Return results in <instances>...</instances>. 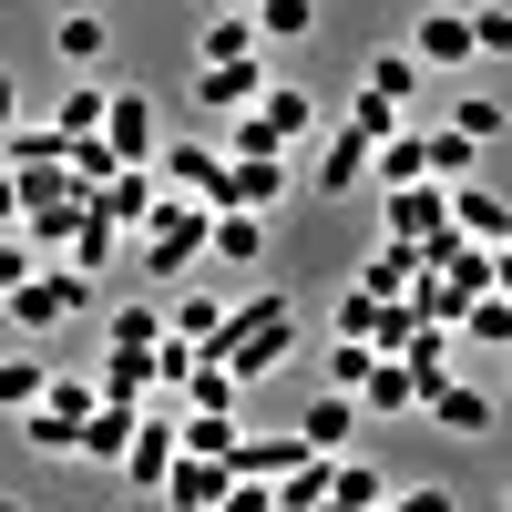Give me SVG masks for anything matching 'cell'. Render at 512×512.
Segmentation results:
<instances>
[{
  "mask_svg": "<svg viewBox=\"0 0 512 512\" xmlns=\"http://www.w3.org/2000/svg\"><path fill=\"white\" fill-rule=\"evenodd\" d=\"M318 134V93H297V82H267L246 113H226V154H297Z\"/></svg>",
  "mask_w": 512,
  "mask_h": 512,
  "instance_id": "obj_2",
  "label": "cell"
},
{
  "mask_svg": "<svg viewBox=\"0 0 512 512\" xmlns=\"http://www.w3.org/2000/svg\"><path fill=\"white\" fill-rule=\"evenodd\" d=\"M451 338H472V349H512V297H502V287H482L472 308L451 318Z\"/></svg>",
  "mask_w": 512,
  "mask_h": 512,
  "instance_id": "obj_28",
  "label": "cell"
},
{
  "mask_svg": "<svg viewBox=\"0 0 512 512\" xmlns=\"http://www.w3.org/2000/svg\"><path fill=\"white\" fill-rule=\"evenodd\" d=\"M0 512H31V502H21V492H0Z\"/></svg>",
  "mask_w": 512,
  "mask_h": 512,
  "instance_id": "obj_46",
  "label": "cell"
},
{
  "mask_svg": "<svg viewBox=\"0 0 512 512\" xmlns=\"http://www.w3.org/2000/svg\"><path fill=\"white\" fill-rule=\"evenodd\" d=\"M205 256H216V267H256V256H267V216H246V205H216V226H205Z\"/></svg>",
  "mask_w": 512,
  "mask_h": 512,
  "instance_id": "obj_20",
  "label": "cell"
},
{
  "mask_svg": "<svg viewBox=\"0 0 512 512\" xmlns=\"http://www.w3.org/2000/svg\"><path fill=\"white\" fill-rule=\"evenodd\" d=\"M41 379H52V369H41L31 349H11V359H0V410H11V420H21V410L41 400Z\"/></svg>",
  "mask_w": 512,
  "mask_h": 512,
  "instance_id": "obj_35",
  "label": "cell"
},
{
  "mask_svg": "<svg viewBox=\"0 0 512 512\" xmlns=\"http://www.w3.org/2000/svg\"><path fill=\"white\" fill-rule=\"evenodd\" d=\"M472 52H482V62H512V11H502V0L472 11Z\"/></svg>",
  "mask_w": 512,
  "mask_h": 512,
  "instance_id": "obj_37",
  "label": "cell"
},
{
  "mask_svg": "<svg viewBox=\"0 0 512 512\" xmlns=\"http://www.w3.org/2000/svg\"><path fill=\"white\" fill-rule=\"evenodd\" d=\"M0 164H11V175H41V164H72V144L52 123H11V134H0Z\"/></svg>",
  "mask_w": 512,
  "mask_h": 512,
  "instance_id": "obj_26",
  "label": "cell"
},
{
  "mask_svg": "<svg viewBox=\"0 0 512 512\" xmlns=\"http://www.w3.org/2000/svg\"><path fill=\"white\" fill-rule=\"evenodd\" d=\"M318 195H359L369 185V134H359V123H338V134L318 144V175H308Z\"/></svg>",
  "mask_w": 512,
  "mask_h": 512,
  "instance_id": "obj_18",
  "label": "cell"
},
{
  "mask_svg": "<svg viewBox=\"0 0 512 512\" xmlns=\"http://www.w3.org/2000/svg\"><path fill=\"white\" fill-rule=\"evenodd\" d=\"M369 185L379 195H390V185H431V144H420V123H400V134L369 144Z\"/></svg>",
  "mask_w": 512,
  "mask_h": 512,
  "instance_id": "obj_15",
  "label": "cell"
},
{
  "mask_svg": "<svg viewBox=\"0 0 512 512\" xmlns=\"http://www.w3.org/2000/svg\"><path fill=\"white\" fill-rule=\"evenodd\" d=\"M216 11H256V0H216Z\"/></svg>",
  "mask_w": 512,
  "mask_h": 512,
  "instance_id": "obj_47",
  "label": "cell"
},
{
  "mask_svg": "<svg viewBox=\"0 0 512 512\" xmlns=\"http://www.w3.org/2000/svg\"><path fill=\"white\" fill-rule=\"evenodd\" d=\"M256 93H267V52H246V62H195V103H205V113H246Z\"/></svg>",
  "mask_w": 512,
  "mask_h": 512,
  "instance_id": "obj_13",
  "label": "cell"
},
{
  "mask_svg": "<svg viewBox=\"0 0 512 512\" xmlns=\"http://www.w3.org/2000/svg\"><path fill=\"white\" fill-rule=\"evenodd\" d=\"M0 226H21V175L0 164Z\"/></svg>",
  "mask_w": 512,
  "mask_h": 512,
  "instance_id": "obj_44",
  "label": "cell"
},
{
  "mask_svg": "<svg viewBox=\"0 0 512 512\" xmlns=\"http://www.w3.org/2000/svg\"><path fill=\"white\" fill-rule=\"evenodd\" d=\"M502 512H512V482H502Z\"/></svg>",
  "mask_w": 512,
  "mask_h": 512,
  "instance_id": "obj_48",
  "label": "cell"
},
{
  "mask_svg": "<svg viewBox=\"0 0 512 512\" xmlns=\"http://www.w3.org/2000/svg\"><path fill=\"white\" fill-rule=\"evenodd\" d=\"M123 441H134V400H93V420H82L72 461H93V472H123Z\"/></svg>",
  "mask_w": 512,
  "mask_h": 512,
  "instance_id": "obj_16",
  "label": "cell"
},
{
  "mask_svg": "<svg viewBox=\"0 0 512 512\" xmlns=\"http://www.w3.org/2000/svg\"><path fill=\"white\" fill-rule=\"evenodd\" d=\"M52 52H62L72 72H103V52H113V21L93 11V0H72V11L52 21Z\"/></svg>",
  "mask_w": 512,
  "mask_h": 512,
  "instance_id": "obj_17",
  "label": "cell"
},
{
  "mask_svg": "<svg viewBox=\"0 0 512 512\" xmlns=\"http://www.w3.org/2000/svg\"><path fill=\"white\" fill-rule=\"evenodd\" d=\"M451 123H461L472 144H502V134H512V113H502L492 93H461V103H451Z\"/></svg>",
  "mask_w": 512,
  "mask_h": 512,
  "instance_id": "obj_36",
  "label": "cell"
},
{
  "mask_svg": "<svg viewBox=\"0 0 512 512\" xmlns=\"http://www.w3.org/2000/svg\"><path fill=\"white\" fill-rule=\"evenodd\" d=\"M420 144H431V185H472V164H482V144L461 134V123H420Z\"/></svg>",
  "mask_w": 512,
  "mask_h": 512,
  "instance_id": "obj_25",
  "label": "cell"
},
{
  "mask_svg": "<svg viewBox=\"0 0 512 512\" xmlns=\"http://www.w3.org/2000/svg\"><path fill=\"white\" fill-rule=\"evenodd\" d=\"M246 21H256V41H308L318 31V0H256Z\"/></svg>",
  "mask_w": 512,
  "mask_h": 512,
  "instance_id": "obj_34",
  "label": "cell"
},
{
  "mask_svg": "<svg viewBox=\"0 0 512 512\" xmlns=\"http://www.w3.org/2000/svg\"><path fill=\"white\" fill-rule=\"evenodd\" d=\"M0 308H11V328H21V338H52V328H72L82 308H93V277H82L72 256H41V267H31L11 297H0Z\"/></svg>",
  "mask_w": 512,
  "mask_h": 512,
  "instance_id": "obj_3",
  "label": "cell"
},
{
  "mask_svg": "<svg viewBox=\"0 0 512 512\" xmlns=\"http://www.w3.org/2000/svg\"><path fill=\"white\" fill-rule=\"evenodd\" d=\"M11 123H21V72L0 62V134H11Z\"/></svg>",
  "mask_w": 512,
  "mask_h": 512,
  "instance_id": "obj_43",
  "label": "cell"
},
{
  "mask_svg": "<svg viewBox=\"0 0 512 512\" xmlns=\"http://www.w3.org/2000/svg\"><path fill=\"white\" fill-rule=\"evenodd\" d=\"M410 62H420V72L482 62V52H472V11H420V21H410Z\"/></svg>",
  "mask_w": 512,
  "mask_h": 512,
  "instance_id": "obj_12",
  "label": "cell"
},
{
  "mask_svg": "<svg viewBox=\"0 0 512 512\" xmlns=\"http://www.w3.org/2000/svg\"><path fill=\"white\" fill-rule=\"evenodd\" d=\"M379 512H461L441 482H410V492H390V502H379Z\"/></svg>",
  "mask_w": 512,
  "mask_h": 512,
  "instance_id": "obj_41",
  "label": "cell"
},
{
  "mask_svg": "<svg viewBox=\"0 0 512 512\" xmlns=\"http://www.w3.org/2000/svg\"><path fill=\"white\" fill-rule=\"evenodd\" d=\"M205 226H216V205H195V195H164L154 216L134 226V236H144V277H185L195 256H205Z\"/></svg>",
  "mask_w": 512,
  "mask_h": 512,
  "instance_id": "obj_5",
  "label": "cell"
},
{
  "mask_svg": "<svg viewBox=\"0 0 512 512\" xmlns=\"http://www.w3.org/2000/svg\"><path fill=\"white\" fill-rule=\"evenodd\" d=\"M349 400H359V410H379V420H400V410H420V379H410L390 349H379V359H369V379H359Z\"/></svg>",
  "mask_w": 512,
  "mask_h": 512,
  "instance_id": "obj_21",
  "label": "cell"
},
{
  "mask_svg": "<svg viewBox=\"0 0 512 512\" xmlns=\"http://www.w3.org/2000/svg\"><path fill=\"white\" fill-rule=\"evenodd\" d=\"M216 175H226V144H195V134H164V144H154V185H164V195L216 205Z\"/></svg>",
  "mask_w": 512,
  "mask_h": 512,
  "instance_id": "obj_6",
  "label": "cell"
},
{
  "mask_svg": "<svg viewBox=\"0 0 512 512\" xmlns=\"http://www.w3.org/2000/svg\"><path fill=\"white\" fill-rule=\"evenodd\" d=\"M246 52H267V41H256V21H246V11H216V21L195 31V62H246Z\"/></svg>",
  "mask_w": 512,
  "mask_h": 512,
  "instance_id": "obj_30",
  "label": "cell"
},
{
  "mask_svg": "<svg viewBox=\"0 0 512 512\" xmlns=\"http://www.w3.org/2000/svg\"><path fill=\"white\" fill-rule=\"evenodd\" d=\"M31 267H41V246H31V236H11V226H0V297H11V287H21Z\"/></svg>",
  "mask_w": 512,
  "mask_h": 512,
  "instance_id": "obj_39",
  "label": "cell"
},
{
  "mask_svg": "<svg viewBox=\"0 0 512 512\" xmlns=\"http://www.w3.org/2000/svg\"><path fill=\"white\" fill-rule=\"evenodd\" d=\"M154 144H164V123H154V93H103V154L113 164H154Z\"/></svg>",
  "mask_w": 512,
  "mask_h": 512,
  "instance_id": "obj_8",
  "label": "cell"
},
{
  "mask_svg": "<svg viewBox=\"0 0 512 512\" xmlns=\"http://www.w3.org/2000/svg\"><path fill=\"white\" fill-rule=\"evenodd\" d=\"M82 205H93L103 226H123V236H134V226L154 216V205H164V185H154V164H113V175H103L93 195H82Z\"/></svg>",
  "mask_w": 512,
  "mask_h": 512,
  "instance_id": "obj_10",
  "label": "cell"
},
{
  "mask_svg": "<svg viewBox=\"0 0 512 512\" xmlns=\"http://www.w3.org/2000/svg\"><path fill=\"white\" fill-rule=\"evenodd\" d=\"M93 379H82V369H52V379H41V400L21 410V441L31 451H52V461H72V441H82V420H93Z\"/></svg>",
  "mask_w": 512,
  "mask_h": 512,
  "instance_id": "obj_4",
  "label": "cell"
},
{
  "mask_svg": "<svg viewBox=\"0 0 512 512\" xmlns=\"http://www.w3.org/2000/svg\"><path fill=\"white\" fill-rule=\"evenodd\" d=\"M349 123H359V134L379 144V134H400V123H410V113H400V103H379V93H359V103H349Z\"/></svg>",
  "mask_w": 512,
  "mask_h": 512,
  "instance_id": "obj_40",
  "label": "cell"
},
{
  "mask_svg": "<svg viewBox=\"0 0 512 512\" xmlns=\"http://www.w3.org/2000/svg\"><path fill=\"white\" fill-rule=\"evenodd\" d=\"M328 502L379 512V502H390V472H379V461H359V451H328Z\"/></svg>",
  "mask_w": 512,
  "mask_h": 512,
  "instance_id": "obj_22",
  "label": "cell"
},
{
  "mask_svg": "<svg viewBox=\"0 0 512 512\" xmlns=\"http://www.w3.org/2000/svg\"><path fill=\"white\" fill-rule=\"evenodd\" d=\"M420 410H431V431H451V441H482L492 420H502V400L472 390V379H431V390H420Z\"/></svg>",
  "mask_w": 512,
  "mask_h": 512,
  "instance_id": "obj_11",
  "label": "cell"
},
{
  "mask_svg": "<svg viewBox=\"0 0 512 512\" xmlns=\"http://www.w3.org/2000/svg\"><path fill=\"white\" fill-rule=\"evenodd\" d=\"M318 502H328V451H297L277 472V512H318Z\"/></svg>",
  "mask_w": 512,
  "mask_h": 512,
  "instance_id": "obj_31",
  "label": "cell"
},
{
  "mask_svg": "<svg viewBox=\"0 0 512 512\" xmlns=\"http://www.w3.org/2000/svg\"><path fill=\"white\" fill-rule=\"evenodd\" d=\"M287 154H226V175H216V205H246V216H277L287 205Z\"/></svg>",
  "mask_w": 512,
  "mask_h": 512,
  "instance_id": "obj_9",
  "label": "cell"
},
{
  "mask_svg": "<svg viewBox=\"0 0 512 512\" xmlns=\"http://www.w3.org/2000/svg\"><path fill=\"white\" fill-rule=\"evenodd\" d=\"M216 359L246 379V390H256V379H277V369L297 359V297H287V287L236 297V308H226V328H216Z\"/></svg>",
  "mask_w": 512,
  "mask_h": 512,
  "instance_id": "obj_1",
  "label": "cell"
},
{
  "mask_svg": "<svg viewBox=\"0 0 512 512\" xmlns=\"http://www.w3.org/2000/svg\"><path fill=\"white\" fill-rule=\"evenodd\" d=\"M359 93H379V103H400V113L420 103V62H410V41H400V52H369V62H359Z\"/></svg>",
  "mask_w": 512,
  "mask_h": 512,
  "instance_id": "obj_24",
  "label": "cell"
},
{
  "mask_svg": "<svg viewBox=\"0 0 512 512\" xmlns=\"http://www.w3.org/2000/svg\"><path fill=\"white\" fill-rule=\"evenodd\" d=\"M379 226H390L400 246H441L451 236V185H390L379 195Z\"/></svg>",
  "mask_w": 512,
  "mask_h": 512,
  "instance_id": "obj_7",
  "label": "cell"
},
{
  "mask_svg": "<svg viewBox=\"0 0 512 512\" xmlns=\"http://www.w3.org/2000/svg\"><path fill=\"white\" fill-rule=\"evenodd\" d=\"M52 134H62V144H82V134H103V82H93V72H82L72 93L52 103Z\"/></svg>",
  "mask_w": 512,
  "mask_h": 512,
  "instance_id": "obj_32",
  "label": "cell"
},
{
  "mask_svg": "<svg viewBox=\"0 0 512 512\" xmlns=\"http://www.w3.org/2000/svg\"><path fill=\"white\" fill-rule=\"evenodd\" d=\"M369 338H338V349H328V390H359V379H369Z\"/></svg>",
  "mask_w": 512,
  "mask_h": 512,
  "instance_id": "obj_38",
  "label": "cell"
},
{
  "mask_svg": "<svg viewBox=\"0 0 512 512\" xmlns=\"http://www.w3.org/2000/svg\"><path fill=\"white\" fill-rule=\"evenodd\" d=\"M451 236L502 246V236H512V205H502V195H482V185H451Z\"/></svg>",
  "mask_w": 512,
  "mask_h": 512,
  "instance_id": "obj_23",
  "label": "cell"
},
{
  "mask_svg": "<svg viewBox=\"0 0 512 512\" xmlns=\"http://www.w3.org/2000/svg\"><path fill=\"white\" fill-rule=\"evenodd\" d=\"M410 277H420V246H400V236H379V246H369V267H359L369 297H410Z\"/></svg>",
  "mask_w": 512,
  "mask_h": 512,
  "instance_id": "obj_27",
  "label": "cell"
},
{
  "mask_svg": "<svg viewBox=\"0 0 512 512\" xmlns=\"http://www.w3.org/2000/svg\"><path fill=\"white\" fill-rule=\"evenodd\" d=\"M164 328H175V338H195V349H216V328H226V297H216V287H185L175 308H164Z\"/></svg>",
  "mask_w": 512,
  "mask_h": 512,
  "instance_id": "obj_29",
  "label": "cell"
},
{
  "mask_svg": "<svg viewBox=\"0 0 512 512\" xmlns=\"http://www.w3.org/2000/svg\"><path fill=\"white\" fill-rule=\"evenodd\" d=\"M297 441H308V451H349L359 441V400L349 390H318L308 410H297Z\"/></svg>",
  "mask_w": 512,
  "mask_h": 512,
  "instance_id": "obj_19",
  "label": "cell"
},
{
  "mask_svg": "<svg viewBox=\"0 0 512 512\" xmlns=\"http://www.w3.org/2000/svg\"><path fill=\"white\" fill-rule=\"evenodd\" d=\"M154 338H164V308H154V297H123V308L103 318V349H154Z\"/></svg>",
  "mask_w": 512,
  "mask_h": 512,
  "instance_id": "obj_33",
  "label": "cell"
},
{
  "mask_svg": "<svg viewBox=\"0 0 512 512\" xmlns=\"http://www.w3.org/2000/svg\"><path fill=\"white\" fill-rule=\"evenodd\" d=\"M492 287H502V297H512V236H502V246H492Z\"/></svg>",
  "mask_w": 512,
  "mask_h": 512,
  "instance_id": "obj_45",
  "label": "cell"
},
{
  "mask_svg": "<svg viewBox=\"0 0 512 512\" xmlns=\"http://www.w3.org/2000/svg\"><path fill=\"white\" fill-rule=\"evenodd\" d=\"M226 482H236L226 461H205V451H175V472H164V492H154V502H175V512H216V502H226Z\"/></svg>",
  "mask_w": 512,
  "mask_h": 512,
  "instance_id": "obj_14",
  "label": "cell"
},
{
  "mask_svg": "<svg viewBox=\"0 0 512 512\" xmlns=\"http://www.w3.org/2000/svg\"><path fill=\"white\" fill-rule=\"evenodd\" d=\"M216 512H277V482H246V472H236V482H226V502H216Z\"/></svg>",
  "mask_w": 512,
  "mask_h": 512,
  "instance_id": "obj_42",
  "label": "cell"
}]
</instances>
